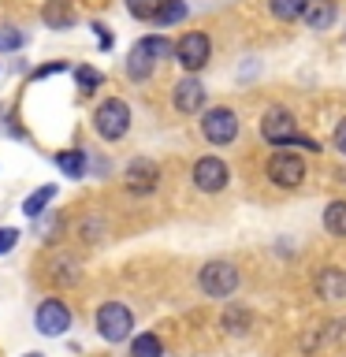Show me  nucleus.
<instances>
[{
	"label": "nucleus",
	"mask_w": 346,
	"mask_h": 357,
	"mask_svg": "<svg viewBox=\"0 0 346 357\" xmlns=\"http://www.w3.org/2000/svg\"><path fill=\"white\" fill-rule=\"evenodd\" d=\"M261 138L268 145H276V149H306V153H320V142L306 138V134L298 130V119L294 112L283 108V105H272L261 116Z\"/></svg>",
	"instance_id": "obj_1"
},
{
	"label": "nucleus",
	"mask_w": 346,
	"mask_h": 357,
	"mask_svg": "<svg viewBox=\"0 0 346 357\" xmlns=\"http://www.w3.org/2000/svg\"><path fill=\"white\" fill-rule=\"evenodd\" d=\"M172 52H175V41H167L164 33L138 38L130 45L127 60H123V71H127L130 82H149V78L156 75V67H160V60H167Z\"/></svg>",
	"instance_id": "obj_2"
},
{
	"label": "nucleus",
	"mask_w": 346,
	"mask_h": 357,
	"mask_svg": "<svg viewBox=\"0 0 346 357\" xmlns=\"http://www.w3.org/2000/svg\"><path fill=\"white\" fill-rule=\"evenodd\" d=\"M130 105L123 97H105L93 108V130L100 142H123L130 134Z\"/></svg>",
	"instance_id": "obj_3"
},
{
	"label": "nucleus",
	"mask_w": 346,
	"mask_h": 357,
	"mask_svg": "<svg viewBox=\"0 0 346 357\" xmlns=\"http://www.w3.org/2000/svg\"><path fill=\"white\" fill-rule=\"evenodd\" d=\"M242 283V275H239V268H234L231 261H205L201 264V272H197V290L205 298H216V301H227L234 290H239Z\"/></svg>",
	"instance_id": "obj_4"
},
{
	"label": "nucleus",
	"mask_w": 346,
	"mask_h": 357,
	"mask_svg": "<svg viewBox=\"0 0 346 357\" xmlns=\"http://www.w3.org/2000/svg\"><path fill=\"white\" fill-rule=\"evenodd\" d=\"M197 127H201V138L209 145H231L242 130V119H239V112L227 108V105H212V108L201 112Z\"/></svg>",
	"instance_id": "obj_5"
},
{
	"label": "nucleus",
	"mask_w": 346,
	"mask_h": 357,
	"mask_svg": "<svg viewBox=\"0 0 346 357\" xmlns=\"http://www.w3.org/2000/svg\"><path fill=\"white\" fill-rule=\"evenodd\" d=\"M264 175L279 190H298L306 183V160L294 149H272V156L264 160Z\"/></svg>",
	"instance_id": "obj_6"
},
{
	"label": "nucleus",
	"mask_w": 346,
	"mask_h": 357,
	"mask_svg": "<svg viewBox=\"0 0 346 357\" xmlns=\"http://www.w3.org/2000/svg\"><path fill=\"white\" fill-rule=\"evenodd\" d=\"M175 63L183 67L186 75H201L212 60V38L205 30H186L183 38L175 41Z\"/></svg>",
	"instance_id": "obj_7"
},
{
	"label": "nucleus",
	"mask_w": 346,
	"mask_h": 357,
	"mask_svg": "<svg viewBox=\"0 0 346 357\" xmlns=\"http://www.w3.org/2000/svg\"><path fill=\"white\" fill-rule=\"evenodd\" d=\"M93 324H97V335L112 346L127 342L134 335V312H130V305H123V301H105V305L97 309Z\"/></svg>",
	"instance_id": "obj_8"
},
{
	"label": "nucleus",
	"mask_w": 346,
	"mask_h": 357,
	"mask_svg": "<svg viewBox=\"0 0 346 357\" xmlns=\"http://www.w3.org/2000/svg\"><path fill=\"white\" fill-rule=\"evenodd\" d=\"M190 183H194V190H201V194H223L231 183V167L223 156H197L194 167H190Z\"/></svg>",
	"instance_id": "obj_9"
},
{
	"label": "nucleus",
	"mask_w": 346,
	"mask_h": 357,
	"mask_svg": "<svg viewBox=\"0 0 346 357\" xmlns=\"http://www.w3.org/2000/svg\"><path fill=\"white\" fill-rule=\"evenodd\" d=\"M156 186H160V164L149 160V156H134V160L123 167V190H127V194L149 197Z\"/></svg>",
	"instance_id": "obj_10"
},
{
	"label": "nucleus",
	"mask_w": 346,
	"mask_h": 357,
	"mask_svg": "<svg viewBox=\"0 0 346 357\" xmlns=\"http://www.w3.org/2000/svg\"><path fill=\"white\" fill-rule=\"evenodd\" d=\"M41 279L49 287H56V290H67V287H75L78 279H82V264H78V257L75 253H67V250H56V253H49L41 261Z\"/></svg>",
	"instance_id": "obj_11"
},
{
	"label": "nucleus",
	"mask_w": 346,
	"mask_h": 357,
	"mask_svg": "<svg viewBox=\"0 0 346 357\" xmlns=\"http://www.w3.org/2000/svg\"><path fill=\"white\" fill-rule=\"evenodd\" d=\"M205 100H209V89L197 75H183L172 86V108L179 116H201V112H205Z\"/></svg>",
	"instance_id": "obj_12"
},
{
	"label": "nucleus",
	"mask_w": 346,
	"mask_h": 357,
	"mask_svg": "<svg viewBox=\"0 0 346 357\" xmlns=\"http://www.w3.org/2000/svg\"><path fill=\"white\" fill-rule=\"evenodd\" d=\"M71 305H67L63 298H45L38 312H33V324H38V331L45 335V339H56V335H63L67 328H71Z\"/></svg>",
	"instance_id": "obj_13"
},
{
	"label": "nucleus",
	"mask_w": 346,
	"mask_h": 357,
	"mask_svg": "<svg viewBox=\"0 0 346 357\" xmlns=\"http://www.w3.org/2000/svg\"><path fill=\"white\" fill-rule=\"evenodd\" d=\"M313 287H317V298L339 301V298H346V272H343V268H335V264H328V268H320V272H317Z\"/></svg>",
	"instance_id": "obj_14"
},
{
	"label": "nucleus",
	"mask_w": 346,
	"mask_h": 357,
	"mask_svg": "<svg viewBox=\"0 0 346 357\" xmlns=\"http://www.w3.org/2000/svg\"><path fill=\"white\" fill-rule=\"evenodd\" d=\"M41 22L49 30H71L78 22L75 4H71V0H45V4H41Z\"/></svg>",
	"instance_id": "obj_15"
},
{
	"label": "nucleus",
	"mask_w": 346,
	"mask_h": 357,
	"mask_svg": "<svg viewBox=\"0 0 346 357\" xmlns=\"http://www.w3.org/2000/svg\"><path fill=\"white\" fill-rule=\"evenodd\" d=\"M306 26L309 30H317V33H324V30H331L335 26V19H339V4L335 0H309L306 4Z\"/></svg>",
	"instance_id": "obj_16"
},
{
	"label": "nucleus",
	"mask_w": 346,
	"mask_h": 357,
	"mask_svg": "<svg viewBox=\"0 0 346 357\" xmlns=\"http://www.w3.org/2000/svg\"><path fill=\"white\" fill-rule=\"evenodd\" d=\"M220 328L227 331V335H250L253 312L246 309V305H227V309H223V317H220Z\"/></svg>",
	"instance_id": "obj_17"
},
{
	"label": "nucleus",
	"mask_w": 346,
	"mask_h": 357,
	"mask_svg": "<svg viewBox=\"0 0 346 357\" xmlns=\"http://www.w3.org/2000/svg\"><path fill=\"white\" fill-rule=\"evenodd\" d=\"M56 167L63 172V178H86L89 156L82 149H63V153H56Z\"/></svg>",
	"instance_id": "obj_18"
},
{
	"label": "nucleus",
	"mask_w": 346,
	"mask_h": 357,
	"mask_svg": "<svg viewBox=\"0 0 346 357\" xmlns=\"http://www.w3.org/2000/svg\"><path fill=\"white\" fill-rule=\"evenodd\" d=\"M186 15H190V4H186V0H160V8H156L153 22H156V26H179Z\"/></svg>",
	"instance_id": "obj_19"
},
{
	"label": "nucleus",
	"mask_w": 346,
	"mask_h": 357,
	"mask_svg": "<svg viewBox=\"0 0 346 357\" xmlns=\"http://www.w3.org/2000/svg\"><path fill=\"white\" fill-rule=\"evenodd\" d=\"M52 201H56V186H38L27 201H22V212H27L30 220H38V216H45V212H49Z\"/></svg>",
	"instance_id": "obj_20"
},
{
	"label": "nucleus",
	"mask_w": 346,
	"mask_h": 357,
	"mask_svg": "<svg viewBox=\"0 0 346 357\" xmlns=\"http://www.w3.org/2000/svg\"><path fill=\"white\" fill-rule=\"evenodd\" d=\"M324 231L335 234V238H346V201H328L324 208Z\"/></svg>",
	"instance_id": "obj_21"
},
{
	"label": "nucleus",
	"mask_w": 346,
	"mask_h": 357,
	"mask_svg": "<svg viewBox=\"0 0 346 357\" xmlns=\"http://www.w3.org/2000/svg\"><path fill=\"white\" fill-rule=\"evenodd\" d=\"M75 234H78L82 242H105V238H108V227H105V220H100V216L86 212V216L75 223Z\"/></svg>",
	"instance_id": "obj_22"
},
{
	"label": "nucleus",
	"mask_w": 346,
	"mask_h": 357,
	"mask_svg": "<svg viewBox=\"0 0 346 357\" xmlns=\"http://www.w3.org/2000/svg\"><path fill=\"white\" fill-rule=\"evenodd\" d=\"M130 357H164L160 335H153V331L134 335V339H130Z\"/></svg>",
	"instance_id": "obj_23"
},
{
	"label": "nucleus",
	"mask_w": 346,
	"mask_h": 357,
	"mask_svg": "<svg viewBox=\"0 0 346 357\" xmlns=\"http://www.w3.org/2000/svg\"><path fill=\"white\" fill-rule=\"evenodd\" d=\"M306 4L309 0H268V11H272V19L279 22H294L306 15Z\"/></svg>",
	"instance_id": "obj_24"
},
{
	"label": "nucleus",
	"mask_w": 346,
	"mask_h": 357,
	"mask_svg": "<svg viewBox=\"0 0 346 357\" xmlns=\"http://www.w3.org/2000/svg\"><path fill=\"white\" fill-rule=\"evenodd\" d=\"M75 86H78V93H97L100 86H105V75L97 71V67H89V63H82V67H75Z\"/></svg>",
	"instance_id": "obj_25"
},
{
	"label": "nucleus",
	"mask_w": 346,
	"mask_h": 357,
	"mask_svg": "<svg viewBox=\"0 0 346 357\" xmlns=\"http://www.w3.org/2000/svg\"><path fill=\"white\" fill-rule=\"evenodd\" d=\"M27 41H30L27 30H19V26H0V52H19Z\"/></svg>",
	"instance_id": "obj_26"
},
{
	"label": "nucleus",
	"mask_w": 346,
	"mask_h": 357,
	"mask_svg": "<svg viewBox=\"0 0 346 357\" xmlns=\"http://www.w3.org/2000/svg\"><path fill=\"white\" fill-rule=\"evenodd\" d=\"M123 8H127L138 22H153L156 8H160V0H123Z\"/></svg>",
	"instance_id": "obj_27"
},
{
	"label": "nucleus",
	"mask_w": 346,
	"mask_h": 357,
	"mask_svg": "<svg viewBox=\"0 0 346 357\" xmlns=\"http://www.w3.org/2000/svg\"><path fill=\"white\" fill-rule=\"evenodd\" d=\"M67 71H71V63H67V60H52V63L38 67V71H33V78H52V75H67Z\"/></svg>",
	"instance_id": "obj_28"
},
{
	"label": "nucleus",
	"mask_w": 346,
	"mask_h": 357,
	"mask_svg": "<svg viewBox=\"0 0 346 357\" xmlns=\"http://www.w3.org/2000/svg\"><path fill=\"white\" fill-rule=\"evenodd\" d=\"M331 149L339 156H346V116L335 123V130H331Z\"/></svg>",
	"instance_id": "obj_29"
},
{
	"label": "nucleus",
	"mask_w": 346,
	"mask_h": 357,
	"mask_svg": "<svg viewBox=\"0 0 346 357\" xmlns=\"http://www.w3.org/2000/svg\"><path fill=\"white\" fill-rule=\"evenodd\" d=\"M19 242V231L15 227H0V253H11Z\"/></svg>",
	"instance_id": "obj_30"
},
{
	"label": "nucleus",
	"mask_w": 346,
	"mask_h": 357,
	"mask_svg": "<svg viewBox=\"0 0 346 357\" xmlns=\"http://www.w3.org/2000/svg\"><path fill=\"white\" fill-rule=\"evenodd\" d=\"M93 30H97V38H100V49H112V33L105 22H93Z\"/></svg>",
	"instance_id": "obj_31"
},
{
	"label": "nucleus",
	"mask_w": 346,
	"mask_h": 357,
	"mask_svg": "<svg viewBox=\"0 0 346 357\" xmlns=\"http://www.w3.org/2000/svg\"><path fill=\"white\" fill-rule=\"evenodd\" d=\"M27 357H45V354H27Z\"/></svg>",
	"instance_id": "obj_32"
}]
</instances>
